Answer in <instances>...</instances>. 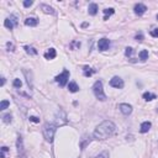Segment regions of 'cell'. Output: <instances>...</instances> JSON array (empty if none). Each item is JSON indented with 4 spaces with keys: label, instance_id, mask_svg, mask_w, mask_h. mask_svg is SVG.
Segmentation results:
<instances>
[{
    "label": "cell",
    "instance_id": "obj_1",
    "mask_svg": "<svg viewBox=\"0 0 158 158\" xmlns=\"http://www.w3.org/2000/svg\"><path fill=\"white\" fill-rule=\"evenodd\" d=\"M115 123L112 121H109V120H105L100 123L99 126L94 131V137L98 138V140H105V138L110 137L112 133L115 132Z\"/></svg>",
    "mask_w": 158,
    "mask_h": 158
},
{
    "label": "cell",
    "instance_id": "obj_2",
    "mask_svg": "<svg viewBox=\"0 0 158 158\" xmlns=\"http://www.w3.org/2000/svg\"><path fill=\"white\" fill-rule=\"evenodd\" d=\"M93 92H94V95L96 96V99H99L101 101H105L106 100V95L104 93V89H103V82L101 80H96L93 85Z\"/></svg>",
    "mask_w": 158,
    "mask_h": 158
},
{
    "label": "cell",
    "instance_id": "obj_3",
    "mask_svg": "<svg viewBox=\"0 0 158 158\" xmlns=\"http://www.w3.org/2000/svg\"><path fill=\"white\" fill-rule=\"evenodd\" d=\"M54 133H56V125H53V123H46L43 126V136L47 142L53 141Z\"/></svg>",
    "mask_w": 158,
    "mask_h": 158
},
{
    "label": "cell",
    "instance_id": "obj_4",
    "mask_svg": "<svg viewBox=\"0 0 158 158\" xmlns=\"http://www.w3.org/2000/svg\"><path fill=\"white\" fill-rule=\"evenodd\" d=\"M68 79H69V72L67 69H64L62 72V74H59V76L56 77V82H57L61 86H64L67 84V82H68Z\"/></svg>",
    "mask_w": 158,
    "mask_h": 158
},
{
    "label": "cell",
    "instance_id": "obj_5",
    "mask_svg": "<svg viewBox=\"0 0 158 158\" xmlns=\"http://www.w3.org/2000/svg\"><path fill=\"white\" fill-rule=\"evenodd\" d=\"M4 25H5V27H6V29L13 30V29L15 27V26L17 25V17L15 16V15H10V16L5 20V22H4Z\"/></svg>",
    "mask_w": 158,
    "mask_h": 158
},
{
    "label": "cell",
    "instance_id": "obj_6",
    "mask_svg": "<svg viewBox=\"0 0 158 158\" xmlns=\"http://www.w3.org/2000/svg\"><path fill=\"white\" fill-rule=\"evenodd\" d=\"M110 85L112 86V88H118V89H122L123 88V80L120 77H114L110 80Z\"/></svg>",
    "mask_w": 158,
    "mask_h": 158
},
{
    "label": "cell",
    "instance_id": "obj_7",
    "mask_svg": "<svg viewBox=\"0 0 158 158\" xmlns=\"http://www.w3.org/2000/svg\"><path fill=\"white\" fill-rule=\"evenodd\" d=\"M109 47H110V40H108V39L99 40V42H98V48H99L100 51H106V50H109Z\"/></svg>",
    "mask_w": 158,
    "mask_h": 158
},
{
    "label": "cell",
    "instance_id": "obj_8",
    "mask_svg": "<svg viewBox=\"0 0 158 158\" xmlns=\"http://www.w3.org/2000/svg\"><path fill=\"white\" fill-rule=\"evenodd\" d=\"M146 10H147L146 5H145V4H141V3L140 4H136V5H135V7H133L135 14L138 15V16H140V15H143L146 13Z\"/></svg>",
    "mask_w": 158,
    "mask_h": 158
},
{
    "label": "cell",
    "instance_id": "obj_9",
    "mask_svg": "<svg viewBox=\"0 0 158 158\" xmlns=\"http://www.w3.org/2000/svg\"><path fill=\"white\" fill-rule=\"evenodd\" d=\"M119 109H120V111L122 112L123 115H130L131 112H132V106L129 104H120L119 105Z\"/></svg>",
    "mask_w": 158,
    "mask_h": 158
},
{
    "label": "cell",
    "instance_id": "obj_10",
    "mask_svg": "<svg viewBox=\"0 0 158 158\" xmlns=\"http://www.w3.org/2000/svg\"><path fill=\"white\" fill-rule=\"evenodd\" d=\"M151 122L149 121H145V122H142L141 123V127H140V131L142 133H146V132H148L149 129H151Z\"/></svg>",
    "mask_w": 158,
    "mask_h": 158
},
{
    "label": "cell",
    "instance_id": "obj_11",
    "mask_svg": "<svg viewBox=\"0 0 158 158\" xmlns=\"http://www.w3.org/2000/svg\"><path fill=\"white\" fill-rule=\"evenodd\" d=\"M37 24H39V20L37 19H35V17H27L25 20V25L26 26H37Z\"/></svg>",
    "mask_w": 158,
    "mask_h": 158
},
{
    "label": "cell",
    "instance_id": "obj_12",
    "mask_svg": "<svg viewBox=\"0 0 158 158\" xmlns=\"http://www.w3.org/2000/svg\"><path fill=\"white\" fill-rule=\"evenodd\" d=\"M41 9H42L44 13L46 14H51V15H56V11H54V9L53 7H51V6H48V5H46V4H42L41 5Z\"/></svg>",
    "mask_w": 158,
    "mask_h": 158
},
{
    "label": "cell",
    "instance_id": "obj_13",
    "mask_svg": "<svg viewBox=\"0 0 158 158\" xmlns=\"http://www.w3.org/2000/svg\"><path fill=\"white\" fill-rule=\"evenodd\" d=\"M56 56H57V53H56L54 48H50V50L44 53V57H46L47 59H53V58H56Z\"/></svg>",
    "mask_w": 158,
    "mask_h": 158
},
{
    "label": "cell",
    "instance_id": "obj_14",
    "mask_svg": "<svg viewBox=\"0 0 158 158\" xmlns=\"http://www.w3.org/2000/svg\"><path fill=\"white\" fill-rule=\"evenodd\" d=\"M88 11H89V15H96L98 13V5L95 3H92V4H89V7H88Z\"/></svg>",
    "mask_w": 158,
    "mask_h": 158
},
{
    "label": "cell",
    "instance_id": "obj_15",
    "mask_svg": "<svg viewBox=\"0 0 158 158\" xmlns=\"http://www.w3.org/2000/svg\"><path fill=\"white\" fill-rule=\"evenodd\" d=\"M17 151H19V155H22V152H24V145H22V137L19 136L17 137Z\"/></svg>",
    "mask_w": 158,
    "mask_h": 158
},
{
    "label": "cell",
    "instance_id": "obj_16",
    "mask_svg": "<svg viewBox=\"0 0 158 158\" xmlns=\"http://www.w3.org/2000/svg\"><path fill=\"white\" fill-rule=\"evenodd\" d=\"M68 89H69L70 93H77L79 90V86H78V84L76 82H70L69 85H68Z\"/></svg>",
    "mask_w": 158,
    "mask_h": 158
},
{
    "label": "cell",
    "instance_id": "obj_17",
    "mask_svg": "<svg viewBox=\"0 0 158 158\" xmlns=\"http://www.w3.org/2000/svg\"><path fill=\"white\" fill-rule=\"evenodd\" d=\"M138 56H140V59H141L142 62L147 61V59H148V51H147V50H142Z\"/></svg>",
    "mask_w": 158,
    "mask_h": 158
},
{
    "label": "cell",
    "instance_id": "obj_18",
    "mask_svg": "<svg viewBox=\"0 0 158 158\" xmlns=\"http://www.w3.org/2000/svg\"><path fill=\"white\" fill-rule=\"evenodd\" d=\"M156 94H152V93H145L143 94V99L146 100V101H151V100H153V99H156Z\"/></svg>",
    "mask_w": 158,
    "mask_h": 158
},
{
    "label": "cell",
    "instance_id": "obj_19",
    "mask_svg": "<svg viewBox=\"0 0 158 158\" xmlns=\"http://www.w3.org/2000/svg\"><path fill=\"white\" fill-rule=\"evenodd\" d=\"M83 72H84V76L85 77H92L94 73H95V70L89 68V67H84V69H83Z\"/></svg>",
    "mask_w": 158,
    "mask_h": 158
},
{
    "label": "cell",
    "instance_id": "obj_20",
    "mask_svg": "<svg viewBox=\"0 0 158 158\" xmlns=\"http://www.w3.org/2000/svg\"><path fill=\"white\" fill-rule=\"evenodd\" d=\"M114 13H115V11H114V9H111V7H110V9H105V10H104V14H105L104 20H108L109 16H110V15H112Z\"/></svg>",
    "mask_w": 158,
    "mask_h": 158
},
{
    "label": "cell",
    "instance_id": "obj_21",
    "mask_svg": "<svg viewBox=\"0 0 158 158\" xmlns=\"http://www.w3.org/2000/svg\"><path fill=\"white\" fill-rule=\"evenodd\" d=\"M25 51L27 52L29 54H33V56L37 54V51L33 47H30V46H25Z\"/></svg>",
    "mask_w": 158,
    "mask_h": 158
},
{
    "label": "cell",
    "instance_id": "obj_22",
    "mask_svg": "<svg viewBox=\"0 0 158 158\" xmlns=\"http://www.w3.org/2000/svg\"><path fill=\"white\" fill-rule=\"evenodd\" d=\"M9 105H10V101L9 100H3L1 103H0V110H5Z\"/></svg>",
    "mask_w": 158,
    "mask_h": 158
},
{
    "label": "cell",
    "instance_id": "obj_23",
    "mask_svg": "<svg viewBox=\"0 0 158 158\" xmlns=\"http://www.w3.org/2000/svg\"><path fill=\"white\" fill-rule=\"evenodd\" d=\"M3 121L5 122V123H10V122H11V115H10V114L3 115Z\"/></svg>",
    "mask_w": 158,
    "mask_h": 158
},
{
    "label": "cell",
    "instance_id": "obj_24",
    "mask_svg": "<svg viewBox=\"0 0 158 158\" xmlns=\"http://www.w3.org/2000/svg\"><path fill=\"white\" fill-rule=\"evenodd\" d=\"M13 84H14V86H15V88H20V86L22 85V82L20 80V79H15Z\"/></svg>",
    "mask_w": 158,
    "mask_h": 158
},
{
    "label": "cell",
    "instance_id": "obj_25",
    "mask_svg": "<svg viewBox=\"0 0 158 158\" xmlns=\"http://www.w3.org/2000/svg\"><path fill=\"white\" fill-rule=\"evenodd\" d=\"M149 35H151L152 37H158V29H153L149 31Z\"/></svg>",
    "mask_w": 158,
    "mask_h": 158
},
{
    "label": "cell",
    "instance_id": "obj_26",
    "mask_svg": "<svg viewBox=\"0 0 158 158\" xmlns=\"http://www.w3.org/2000/svg\"><path fill=\"white\" fill-rule=\"evenodd\" d=\"M9 151V148L7 147H5V146H4V147H1V155H0V157L1 158H5V153Z\"/></svg>",
    "mask_w": 158,
    "mask_h": 158
},
{
    "label": "cell",
    "instance_id": "obj_27",
    "mask_svg": "<svg viewBox=\"0 0 158 158\" xmlns=\"http://www.w3.org/2000/svg\"><path fill=\"white\" fill-rule=\"evenodd\" d=\"M94 158H109V153L108 152H103V153H100L99 156H96Z\"/></svg>",
    "mask_w": 158,
    "mask_h": 158
},
{
    "label": "cell",
    "instance_id": "obj_28",
    "mask_svg": "<svg viewBox=\"0 0 158 158\" xmlns=\"http://www.w3.org/2000/svg\"><path fill=\"white\" fill-rule=\"evenodd\" d=\"M132 52H133L132 48H131V47H127V48H126V51H125V54L127 56V57H129V56L132 54Z\"/></svg>",
    "mask_w": 158,
    "mask_h": 158
},
{
    "label": "cell",
    "instance_id": "obj_29",
    "mask_svg": "<svg viewBox=\"0 0 158 158\" xmlns=\"http://www.w3.org/2000/svg\"><path fill=\"white\" fill-rule=\"evenodd\" d=\"M135 39H136L137 41H140V42H141V41H143V35H142V33L140 32V33H137V35H136V37H135Z\"/></svg>",
    "mask_w": 158,
    "mask_h": 158
},
{
    "label": "cell",
    "instance_id": "obj_30",
    "mask_svg": "<svg viewBox=\"0 0 158 158\" xmlns=\"http://www.w3.org/2000/svg\"><path fill=\"white\" fill-rule=\"evenodd\" d=\"M30 121H32V122H40V119L39 118H36V116H30Z\"/></svg>",
    "mask_w": 158,
    "mask_h": 158
},
{
    "label": "cell",
    "instance_id": "obj_31",
    "mask_svg": "<svg viewBox=\"0 0 158 158\" xmlns=\"http://www.w3.org/2000/svg\"><path fill=\"white\" fill-rule=\"evenodd\" d=\"M32 1H31V0H26V1H24V6L25 7H29V6H31L32 5Z\"/></svg>",
    "mask_w": 158,
    "mask_h": 158
},
{
    "label": "cell",
    "instance_id": "obj_32",
    "mask_svg": "<svg viewBox=\"0 0 158 158\" xmlns=\"http://www.w3.org/2000/svg\"><path fill=\"white\" fill-rule=\"evenodd\" d=\"M5 84V78H1V86Z\"/></svg>",
    "mask_w": 158,
    "mask_h": 158
},
{
    "label": "cell",
    "instance_id": "obj_33",
    "mask_svg": "<svg viewBox=\"0 0 158 158\" xmlns=\"http://www.w3.org/2000/svg\"><path fill=\"white\" fill-rule=\"evenodd\" d=\"M157 20H158V15H157Z\"/></svg>",
    "mask_w": 158,
    "mask_h": 158
}]
</instances>
